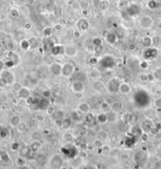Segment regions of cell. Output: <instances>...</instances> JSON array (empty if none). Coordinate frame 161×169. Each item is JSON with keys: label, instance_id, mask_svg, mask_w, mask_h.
Here are the masks:
<instances>
[{"label": "cell", "instance_id": "obj_2", "mask_svg": "<svg viewBox=\"0 0 161 169\" xmlns=\"http://www.w3.org/2000/svg\"><path fill=\"white\" fill-rule=\"evenodd\" d=\"M121 81L117 77L112 78L108 80L107 83V89L108 91L110 92L112 94H116L119 93V89L120 86Z\"/></svg>", "mask_w": 161, "mask_h": 169}, {"label": "cell", "instance_id": "obj_6", "mask_svg": "<svg viewBox=\"0 0 161 169\" xmlns=\"http://www.w3.org/2000/svg\"><path fill=\"white\" fill-rule=\"evenodd\" d=\"M71 89L75 94H83L85 91L86 87H85L83 82L81 81L80 80H76L72 83Z\"/></svg>", "mask_w": 161, "mask_h": 169}, {"label": "cell", "instance_id": "obj_44", "mask_svg": "<svg viewBox=\"0 0 161 169\" xmlns=\"http://www.w3.org/2000/svg\"><path fill=\"white\" fill-rule=\"evenodd\" d=\"M138 78H139V80L141 82H149V74L141 73V74H139V76H138Z\"/></svg>", "mask_w": 161, "mask_h": 169}, {"label": "cell", "instance_id": "obj_13", "mask_svg": "<svg viewBox=\"0 0 161 169\" xmlns=\"http://www.w3.org/2000/svg\"><path fill=\"white\" fill-rule=\"evenodd\" d=\"M77 110L80 113H83V114H87L88 112H91V105L88 104L87 102L85 101H81L77 105Z\"/></svg>", "mask_w": 161, "mask_h": 169}, {"label": "cell", "instance_id": "obj_26", "mask_svg": "<svg viewBox=\"0 0 161 169\" xmlns=\"http://www.w3.org/2000/svg\"><path fill=\"white\" fill-rule=\"evenodd\" d=\"M51 116H52L54 118V120H63L65 117L64 112L61 111V110H57V111L55 110V112Z\"/></svg>", "mask_w": 161, "mask_h": 169}, {"label": "cell", "instance_id": "obj_27", "mask_svg": "<svg viewBox=\"0 0 161 169\" xmlns=\"http://www.w3.org/2000/svg\"><path fill=\"white\" fill-rule=\"evenodd\" d=\"M28 128V125L27 124L25 123V122L21 121L18 124L16 129H17V132H19V133H24V132H25L27 131Z\"/></svg>", "mask_w": 161, "mask_h": 169}, {"label": "cell", "instance_id": "obj_11", "mask_svg": "<svg viewBox=\"0 0 161 169\" xmlns=\"http://www.w3.org/2000/svg\"><path fill=\"white\" fill-rule=\"evenodd\" d=\"M143 114H144L146 120H151V121L155 120L157 116L156 110L152 108H148L146 109H145V111L143 112Z\"/></svg>", "mask_w": 161, "mask_h": 169}, {"label": "cell", "instance_id": "obj_32", "mask_svg": "<svg viewBox=\"0 0 161 169\" xmlns=\"http://www.w3.org/2000/svg\"><path fill=\"white\" fill-rule=\"evenodd\" d=\"M10 17H13V18H18L20 17V10H18L17 8H11L10 10Z\"/></svg>", "mask_w": 161, "mask_h": 169}, {"label": "cell", "instance_id": "obj_29", "mask_svg": "<svg viewBox=\"0 0 161 169\" xmlns=\"http://www.w3.org/2000/svg\"><path fill=\"white\" fill-rule=\"evenodd\" d=\"M34 120L36 121V123L39 124H43L44 122L46 121V117L43 113H35L34 116Z\"/></svg>", "mask_w": 161, "mask_h": 169}, {"label": "cell", "instance_id": "obj_42", "mask_svg": "<svg viewBox=\"0 0 161 169\" xmlns=\"http://www.w3.org/2000/svg\"><path fill=\"white\" fill-rule=\"evenodd\" d=\"M152 44V38L145 37L143 38V45L145 47H150Z\"/></svg>", "mask_w": 161, "mask_h": 169}, {"label": "cell", "instance_id": "obj_54", "mask_svg": "<svg viewBox=\"0 0 161 169\" xmlns=\"http://www.w3.org/2000/svg\"><path fill=\"white\" fill-rule=\"evenodd\" d=\"M158 149H159V150L161 152V144H160L159 145V146H158Z\"/></svg>", "mask_w": 161, "mask_h": 169}, {"label": "cell", "instance_id": "obj_55", "mask_svg": "<svg viewBox=\"0 0 161 169\" xmlns=\"http://www.w3.org/2000/svg\"><path fill=\"white\" fill-rule=\"evenodd\" d=\"M1 105H2V101H1V99H0V107H1Z\"/></svg>", "mask_w": 161, "mask_h": 169}, {"label": "cell", "instance_id": "obj_22", "mask_svg": "<svg viewBox=\"0 0 161 169\" xmlns=\"http://www.w3.org/2000/svg\"><path fill=\"white\" fill-rule=\"evenodd\" d=\"M6 47L9 51H15L17 50V44L14 40H7L6 43Z\"/></svg>", "mask_w": 161, "mask_h": 169}, {"label": "cell", "instance_id": "obj_3", "mask_svg": "<svg viewBox=\"0 0 161 169\" xmlns=\"http://www.w3.org/2000/svg\"><path fill=\"white\" fill-rule=\"evenodd\" d=\"M76 71V66L72 62H65L62 64L61 76L64 78H70L73 76Z\"/></svg>", "mask_w": 161, "mask_h": 169}, {"label": "cell", "instance_id": "obj_9", "mask_svg": "<svg viewBox=\"0 0 161 169\" xmlns=\"http://www.w3.org/2000/svg\"><path fill=\"white\" fill-rule=\"evenodd\" d=\"M62 64L57 61L51 63L50 65V71L51 74L54 76H61V72H62Z\"/></svg>", "mask_w": 161, "mask_h": 169}, {"label": "cell", "instance_id": "obj_37", "mask_svg": "<svg viewBox=\"0 0 161 169\" xmlns=\"http://www.w3.org/2000/svg\"><path fill=\"white\" fill-rule=\"evenodd\" d=\"M26 79L30 83L31 86H33V85H35L36 84H38V79L35 76H32V75H28V76H27Z\"/></svg>", "mask_w": 161, "mask_h": 169}, {"label": "cell", "instance_id": "obj_34", "mask_svg": "<svg viewBox=\"0 0 161 169\" xmlns=\"http://www.w3.org/2000/svg\"><path fill=\"white\" fill-rule=\"evenodd\" d=\"M0 160L3 162L10 161V156L7 153V151H4V150L0 151Z\"/></svg>", "mask_w": 161, "mask_h": 169}, {"label": "cell", "instance_id": "obj_8", "mask_svg": "<svg viewBox=\"0 0 161 169\" xmlns=\"http://www.w3.org/2000/svg\"><path fill=\"white\" fill-rule=\"evenodd\" d=\"M78 53H79L78 48L73 44H69V45L64 47V54L68 58L76 57Z\"/></svg>", "mask_w": 161, "mask_h": 169}, {"label": "cell", "instance_id": "obj_56", "mask_svg": "<svg viewBox=\"0 0 161 169\" xmlns=\"http://www.w3.org/2000/svg\"><path fill=\"white\" fill-rule=\"evenodd\" d=\"M16 1H18V0H16Z\"/></svg>", "mask_w": 161, "mask_h": 169}, {"label": "cell", "instance_id": "obj_20", "mask_svg": "<svg viewBox=\"0 0 161 169\" xmlns=\"http://www.w3.org/2000/svg\"><path fill=\"white\" fill-rule=\"evenodd\" d=\"M89 76L93 80H100L101 77V72L99 69H97L96 68H94L91 70L89 72Z\"/></svg>", "mask_w": 161, "mask_h": 169}, {"label": "cell", "instance_id": "obj_43", "mask_svg": "<svg viewBox=\"0 0 161 169\" xmlns=\"http://www.w3.org/2000/svg\"><path fill=\"white\" fill-rule=\"evenodd\" d=\"M40 132H39V131H35V132H32V139L33 141L39 140V139H40Z\"/></svg>", "mask_w": 161, "mask_h": 169}, {"label": "cell", "instance_id": "obj_21", "mask_svg": "<svg viewBox=\"0 0 161 169\" xmlns=\"http://www.w3.org/2000/svg\"><path fill=\"white\" fill-rule=\"evenodd\" d=\"M22 121L21 120V117H20V116L19 115H14L10 120V124L11 127H13V128H17L18 124H20V122Z\"/></svg>", "mask_w": 161, "mask_h": 169}, {"label": "cell", "instance_id": "obj_47", "mask_svg": "<svg viewBox=\"0 0 161 169\" xmlns=\"http://www.w3.org/2000/svg\"><path fill=\"white\" fill-rule=\"evenodd\" d=\"M161 39L160 36H155L154 38H152V44H155L158 46L159 44H160Z\"/></svg>", "mask_w": 161, "mask_h": 169}, {"label": "cell", "instance_id": "obj_38", "mask_svg": "<svg viewBox=\"0 0 161 169\" xmlns=\"http://www.w3.org/2000/svg\"><path fill=\"white\" fill-rule=\"evenodd\" d=\"M116 36H115L114 34L111 33V32H108V33L106 34V36H105V39L107 40V42L108 43L110 44H113L116 41V39H112V37H115Z\"/></svg>", "mask_w": 161, "mask_h": 169}, {"label": "cell", "instance_id": "obj_7", "mask_svg": "<svg viewBox=\"0 0 161 169\" xmlns=\"http://www.w3.org/2000/svg\"><path fill=\"white\" fill-rule=\"evenodd\" d=\"M77 29L81 32H84L90 28V21L86 17H81L76 21Z\"/></svg>", "mask_w": 161, "mask_h": 169}, {"label": "cell", "instance_id": "obj_28", "mask_svg": "<svg viewBox=\"0 0 161 169\" xmlns=\"http://www.w3.org/2000/svg\"><path fill=\"white\" fill-rule=\"evenodd\" d=\"M31 152H32V150H31L30 146H23L20 149V154L23 157H26L28 156H29Z\"/></svg>", "mask_w": 161, "mask_h": 169}, {"label": "cell", "instance_id": "obj_46", "mask_svg": "<svg viewBox=\"0 0 161 169\" xmlns=\"http://www.w3.org/2000/svg\"><path fill=\"white\" fill-rule=\"evenodd\" d=\"M55 112V109L53 105H49V106L47 108V113L49 116H52V114Z\"/></svg>", "mask_w": 161, "mask_h": 169}, {"label": "cell", "instance_id": "obj_5", "mask_svg": "<svg viewBox=\"0 0 161 169\" xmlns=\"http://www.w3.org/2000/svg\"><path fill=\"white\" fill-rule=\"evenodd\" d=\"M92 89L95 93L103 95L105 92L108 91L107 85L104 84V82H102L101 80H93V83L91 84Z\"/></svg>", "mask_w": 161, "mask_h": 169}, {"label": "cell", "instance_id": "obj_14", "mask_svg": "<svg viewBox=\"0 0 161 169\" xmlns=\"http://www.w3.org/2000/svg\"><path fill=\"white\" fill-rule=\"evenodd\" d=\"M132 91V88H131V86L127 83H125V82H123L121 83L120 86V89H119V92L122 94V95H129L130 93Z\"/></svg>", "mask_w": 161, "mask_h": 169}, {"label": "cell", "instance_id": "obj_51", "mask_svg": "<svg viewBox=\"0 0 161 169\" xmlns=\"http://www.w3.org/2000/svg\"><path fill=\"white\" fill-rule=\"evenodd\" d=\"M24 28L26 30H30V29H32V24L31 22H26L25 24H24Z\"/></svg>", "mask_w": 161, "mask_h": 169}, {"label": "cell", "instance_id": "obj_39", "mask_svg": "<svg viewBox=\"0 0 161 169\" xmlns=\"http://www.w3.org/2000/svg\"><path fill=\"white\" fill-rule=\"evenodd\" d=\"M16 164L17 166H19V167H24V166L26 164V160L24 159V157H17V159H16Z\"/></svg>", "mask_w": 161, "mask_h": 169}, {"label": "cell", "instance_id": "obj_1", "mask_svg": "<svg viewBox=\"0 0 161 169\" xmlns=\"http://www.w3.org/2000/svg\"><path fill=\"white\" fill-rule=\"evenodd\" d=\"M15 74L10 69H3L0 72V84L3 86H10L15 83Z\"/></svg>", "mask_w": 161, "mask_h": 169}, {"label": "cell", "instance_id": "obj_16", "mask_svg": "<svg viewBox=\"0 0 161 169\" xmlns=\"http://www.w3.org/2000/svg\"><path fill=\"white\" fill-rule=\"evenodd\" d=\"M73 120L70 117H64L62 120V130L64 132H68L69 129H71L72 126L73 124Z\"/></svg>", "mask_w": 161, "mask_h": 169}, {"label": "cell", "instance_id": "obj_50", "mask_svg": "<svg viewBox=\"0 0 161 169\" xmlns=\"http://www.w3.org/2000/svg\"><path fill=\"white\" fill-rule=\"evenodd\" d=\"M11 149L14 150V151H17L19 149V144L17 142H14L12 145H11Z\"/></svg>", "mask_w": 161, "mask_h": 169}, {"label": "cell", "instance_id": "obj_30", "mask_svg": "<svg viewBox=\"0 0 161 169\" xmlns=\"http://www.w3.org/2000/svg\"><path fill=\"white\" fill-rule=\"evenodd\" d=\"M41 143L39 142V140H35V141H33L32 142V144L30 145V148L32 152H36L38 151L39 149L41 148Z\"/></svg>", "mask_w": 161, "mask_h": 169}, {"label": "cell", "instance_id": "obj_35", "mask_svg": "<svg viewBox=\"0 0 161 169\" xmlns=\"http://www.w3.org/2000/svg\"><path fill=\"white\" fill-rule=\"evenodd\" d=\"M104 145V142L101 139H99V138L95 139L93 141V145H94L95 148H97V149H101Z\"/></svg>", "mask_w": 161, "mask_h": 169}, {"label": "cell", "instance_id": "obj_41", "mask_svg": "<svg viewBox=\"0 0 161 169\" xmlns=\"http://www.w3.org/2000/svg\"><path fill=\"white\" fill-rule=\"evenodd\" d=\"M41 94H42L43 98H46V99H49L51 97V95H52V92L50 90H48V89H44V90L42 91Z\"/></svg>", "mask_w": 161, "mask_h": 169}, {"label": "cell", "instance_id": "obj_24", "mask_svg": "<svg viewBox=\"0 0 161 169\" xmlns=\"http://www.w3.org/2000/svg\"><path fill=\"white\" fill-rule=\"evenodd\" d=\"M20 48L24 51H27L28 50H29V48L31 47V43L29 40L28 39H23L20 42Z\"/></svg>", "mask_w": 161, "mask_h": 169}, {"label": "cell", "instance_id": "obj_19", "mask_svg": "<svg viewBox=\"0 0 161 169\" xmlns=\"http://www.w3.org/2000/svg\"><path fill=\"white\" fill-rule=\"evenodd\" d=\"M152 127H153V126L152 125L151 120H146V119H145V120L141 123L140 128H141V129L142 130V132L148 134V133H150L152 128Z\"/></svg>", "mask_w": 161, "mask_h": 169}, {"label": "cell", "instance_id": "obj_40", "mask_svg": "<svg viewBox=\"0 0 161 169\" xmlns=\"http://www.w3.org/2000/svg\"><path fill=\"white\" fill-rule=\"evenodd\" d=\"M153 105L156 109L161 110V96L156 97L153 101Z\"/></svg>", "mask_w": 161, "mask_h": 169}, {"label": "cell", "instance_id": "obj_4", "mask_svg": "<svg viewBox=\"0 0 161 169\" xmlns=\"http://www.w3.org/2000/svg\"><path fill=\"white\" fill-rule=\"evenodd\" d=\"M153 24H154V20L152 19V17L149 16V15H143L138 20L139 27L142 29H144V30H147V29L151 28Z\"/></svg>", "mask_w": 161, "mask_h": 169}, {"label": "cell", "instance_id": "obj_23", "mask_svg": "<svg viewBox=\"0 0 161 169\" xmlns=\"http://www.w3.org/2000/svg\"><path fill=\"white\" fill-rule=\"evenodd\" d=\"M97 120L98 124H105V123H108V116L106 112H101V113H99L97 116Z\"/></svg>", "mask_w": 161, "mask_h": 169}, {"label": "cell", "instance_id": "obj_31", "mask_svg": "<svg viewBox=\"0 0 161 169\" xmlns=\"http://www.w3.org/2000/svg\"><path fill=\"white\" fill-rule=\"evenodd\" d=\"M152 74L155 78V80L161 81V67L156 68L154 71L152 72Z\"/></svg>", "mask_w": 161, "mask_h": 169}, {"label": "cell", "instance_id": "obj_36", "mask_svg": "<svg viewBox=\"0 0 161 169\" xmlns=\"http://www.w3.org/2000/svg\"><path fill=\"white\" fill-rule=\"evenodd\" d=\"M94 115L90 112H88L87 114H85V117H84V120H85V121L88 123V124H92L94 120Z\"/></svg>", "mask_w": 161, "mask_h": 169}, {"label": "cell", "instance_id": "obj_17", "mask_svg": "<svg viewBox=\"0 0 161 169\" xmlns=\"http://www.w3.org/2000/svg\"><path fill=\"white\" fill-rule=\"evenodd\" d=\"M8 58L10 60H11V61H14L15 65L19 64V63L20 62V60H21L20 55L17 54L16 51H9V53H8Z\"/></svg>", "mask_w": 161, "mask_h": 169}, {"label": "cell", "instance_id": "obj_18", "mask_svg": "<svg viewBox=\"0 0 161 169\" xmlns=\"http://www.w3.org/2000/svg\"><path fill=\"white\" fill-rule=\"evenodd\" d=\"M122 121L124 124H132V122L134 121V115L133 113L131 112H127L124 113V115L122 116Z\"/></svg>", "mask_w": 161, "mask_h": 169}, {"label": "cell", "instance_id": "obj_52", "mask_svg": "<svg viewBox=\"0 0 161 169\" xmlns=\"http://www.w3.org/2000/svg\"><path fill=\"white\" fill-rule=\"evenodd\" d=\"M4 67H5V63H4L3 61H1V60H0V72L3 70Z\"/></svg>", "mask_w": 161, "mask_h": 169}, {"label": "cell", "instance_id": "obj_53", "mask_svg": "<svg viewBox=\"0 0 161 169\" xmlns=\"http://www.w3.org/2000/svg\"><path fill=\"white\" fill-rule=\"evenodd\" d=\"M80 32H80V31H76V32H73V36H75V37L76 38H79L80 37Z\"/></svg>", "mask_w": 161, "mask_h": 169}, {"label": "cell", "instance_id": "obj_49", "mask_svg": "<svg viewBox=\"0 0 161 169\" xmlns=\"http://www.w3.org/2000/svg\"><path fill=\"white\" fill-rule=\"evenodd\" d=\"M97 62H98V60L96 57H91L89 59V63L91 64H97Z\"/></svg>", "mask_w": 161, "mask_h": 169}, {"label": "cell", "instance_id": "obj_10", "mask_svg": "<svg viewBox=\"0 0 161 169\" xmlns=\"http://www.w3.org/2000/svg\"><path fill=\"white\" fill-rule=\"evenodd\" d=\"M50 164L53 169H60L63 164V159L60 155H54L51 158Z\"/></svg>", "mask_w": 161, "mask_h": 169}, {"label": "cell", "instance_id": "obj_45", "mask_svg": "<svg viewBox=\"0 0 161 169\" xmlns=\"http://www.w3.org/2000/svg\"><path fill=\"white\" fill-rule=\"evenodd\" d=\"M24 86L21 84H20V83H17V82H15L14 84L12 85V87H13V89H14V91H15L16 92L19 91L21 88L23 87Z\"/></svg>", "mask_w": 161, "mask_h": 169}, {"label": "cell", "instance_id": "obj_33", "mask_svg": "<svg viewBox=\"0 0 161 169\" xmlns=\"http://www.w3.org/2000/svg\"><path fill=\"white\" fill-rule=\"evenodd\" d=\"M99 135V139H101L103 142H105L107 141L108 139H109V135H108V133L106 131H104V130H100V132L98 133Z\"/></svg>", "mask_w": 161, "mask_h": 169}, {"label": "cell", "instance_id": "obj_48", "mask_svg": "<svg viewBox=\"0 0 161 169\" xmlns=\"http://www.w3.org/2000/svg\"><path fill=\"white\" fill-rule=\"evenodd\" d=\"M62 120H54V125L57 126V128H62Z\"/></svg>", "mask_w": 161, "mask_h": 169}, {"label": "cell", "instance_id": "obj_15", "mask_svg": "<svg viewBox=\"0 0 161 169\" xmlns=\"http://www.w3.org/2000/svg\"><path fill=\"white\" fill-rule=\"evenodd\" d=\"M62 139L68 144L73 143L76 141V136L69 132H64L62 135Z\"/></svg>", "mask_w": 161, "mask_h": 169}, {"label": "cell", "instance_id": "obj_25", "mask_svg": "<svg viewBox=\"0 0 161 169\" xmlns=\"http://www.w3.org/2000/svg\"><path fill=\"white\" fill-rule=\"evenodd\" d=\"M100 109H101V112H108L110 110H112V105L106 101H102L100 105Z\"/></svg>", "mask_w": 161, "mask_h": 169}, {"label": "cell", "instance_id": "obj_12", "mask_svg": "<svg viewBox=\"0 0 161 169\" xmlns=\"http://www.w3.org/2000/svg\"><path fill=\"white\" fill-rule=\"evenodd\" d=\"M17 97L20 99H23V100H26L27 98H28L31 95V91L29 87H23L20 89L19 91L17 92Z\"/></svg>", "mask_w": 161, "mask_h": 169}]
</instances>
